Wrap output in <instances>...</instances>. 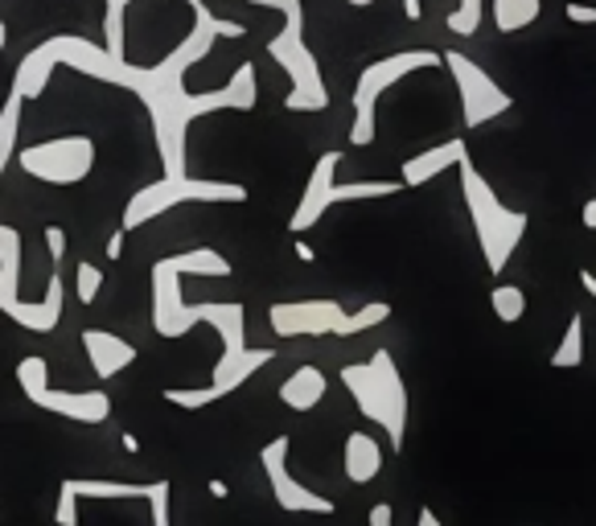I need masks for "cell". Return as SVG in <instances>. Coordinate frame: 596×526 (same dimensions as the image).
<instances>
[{
  "instance_id": "7",
  "label": "cell",
  "mask_w": 596,
  "mask_h": 526,
  "mask_svg": "<svg viewBox=\"0 0 596 526\" xmlns=\"http://www.w3.org/2000/svg\"><path fill=\"white\" fill-rule=\"evenodd\" d=\"M268 54L280 71L289 74V112H325L330 107V87L321 78L317 54L305 42V21H284V30L268 42Z\"/></svg>"
},
{
  "instance_id": "5",
  "label": "cell",
  "mask_w": 596,
  "mask_h": 526,
  "mask_svg": "<svg viewBox=\"0 0 596 526\" xmlns=\"http://www.w3.org/2000/svg\"><path fill=\"white\" fill-rule=\"evenodd\" d=\"M189 202H222V206H239L248 202V186L239 181H215V177H189V173H165L153 186H140L132 193L128 206H124V231H136L145 222L169 214L177 206Z\"/></svg>"
},
{
  "instance_id": "40",
  "label": "cell",
  "mask_w": 596,
  "mask_h": 526,
  "mask_svg": "<svg viewBox=\"0 0 596 526\" xmlns=\"http://www.w3.org/2000/svg\"><path fill=\"white\" fill-rule=\"evenodd\" d=\"M349 4H354V9H366V4H375V0H349Z\"/></svg>"
},
{
  "instance_id": "16",
  "label": "cell",
  "mask_w": 596,
  "mask_h": 526,
  "mask_svg": "<svg viewBox=\"0 0 596 526\" xmlns=\"http://www.w3.org/2000/svg\"><path fill=\"white\" fill-rule=\"evenodd\" d=\"M62 308H66V284H62V267H54L50 280H45V293L38 301H21L17 296L13 305L4 308V317H13L30 334H54L62 322Z\"/></svg>"
},
{
  "instance_id": "34",
  "label": "cell",
  "mask_w": 596,
  "mask_h": 526,
  "mask_svg": "<svg viewBox=\"0 0 596 526\" xmlns=\"http://www.w3.org/2000/svg\"><path fill=\"white\" fill-rule=\"evenodd\" d=\"M581 222H584V227H588V231H596V198H588V202H584Z\"/></svg>"
},
{
  "instance_id": "11",
  "label": "cell",
  "mask_w": 596,
  "mask_h": 526,
  "mask_svg": "<svg viewBox=\"0 0 596 526\" xmlns=\"http://www.w3.org/2000/svg\"><path fill=\"white\" fill-rule=\"evenodd\" d=\"M445 66L452 71V83H457V95H461V119H466V128H485V124H494L498 116H506L514 99H510V91H502L490 78L485 66H478L473 59H466L461 50H449L445 54Z\"/></svg>"
},
{
  "instance_id": "24",
  "label": "cell",
  "mask_w": 596,
  "mask_h": 526,
  "mask_svg": "<svg viewBox=\"0 0 596 526\" xmlns=\"http://www.w3.org/2000/svg\"><path fill=\"white\" fill-rule=\"evenodd\" d=\"M21 95L9 91V103H4V112H0V177L9 169V161H17V132H21Z\"/></svg>"
},
{
  "instance_id": "17",
  "label": "cell",
  "mask_w": 596,
  "mask_h": 526,
  "mask_svg": "<svg viewBox=\"0 0 596 526\" xmlns=\"http://www.w3.org/2000/svg\"><path fill=\"white\" fill-rule=\"evenodd\" d=\"M469 157V145L466 136H449V140H440L437 148H424V152H416V157H408L404 161V186L408 190H420V186H428L432 177H440L445 169H457V165Z\"/></svg>"
},
{
  "instance_id": "21",
  "label": "cell",
  "mask_w": 596,
  "mask_h": 526,
  "mask_svg": "<svg viewBox=\"0 0 596 526\" xmlns=\"http://www.w3.org/2000/svg\"><path fill=\"white\" fill-rule=\"evenodd\" d=\"M21 260H25V239H21V231H17V227L0 222V313L17 301Z\"/></svg>"
},
{
  "instance_id": "26",
  "label": "cell",
  "mask_w": 596,
  "mask_h": 526,
  "mask_svg": "<svg viewBox=\"0 0 596 526\" xmlns=\"http://www.w3.org/2000/svg\"><path fill=\"white\" fill-rule=\"evenodd\" d=\"M132 0H103V45L107 54L124 59V9Z\"/></svg>"
},
{
  "instance_id": "9",
  "label": "cell",
  "mask_w": 596,
  "mask_h": 526,
  "mask_svg": "<svg viewBox=\"0 0 596 526\" xmlns=\"http://www.w3.org/2000/svg\"><path fill=\"white\" fill-rule=\"evenodd\" d=\"M95 161H100V148L91 136H54V140L17 148V165L45 186H79L91 177Z\"/></svg>"
},
{
  "instance_id": "35",
  "label": "cell",
  "mask_w": 596,
  "mask_h": 526,
  "mask_svg": "<svg viewBox=\"0 0 596 526\" xmlns=\"http://www.w3.org/2000/svg\"><path fill=\"white\" fill-rule=\"evenodd\" d=\"M404 13H408V21H420L424 4H420V0H404Z\"/></svg>"
},
{
  "instance_id": "8",
  "label": "cell",
  "mask_w": 596,
  "mask_h": 526,
  "mask_svg": "<svg viewBox=\"0 0 596 526\" xmlns=\"http://www.w3.org/2000/svg\"><path fill=\"white\" fill-rule=\"evenodd\" d=\"M17 382H21V391H25L33 408L54 411V415L71 420V424L95 428L112 415V399L103 391H59V387H50V366L38 354L17 362Z\"/></svg>"
},
{
  "instance_id": "31",
  "label": "cell",
  "mask_w": 596,
  "mask_h": 526,
  "mask_svg": "<svg viewBox=\"0 0 596 526\" xmlns=\"http://www.w3.org/2000/svg\"><path fill=\"white\" fill-rule=\"evenodd\" d=\"M564 17L572 25H596V4H584V0H567Z\"/></svg>"
},
{
  "instance_id": "2",
  "label": "cell",
  "mask_w": 596,
  "mask_h": 526,
  "mask_svg": "<svg viewBox=\"0 0 596 526\" xmlns=\"http://www.w3.org/2000/svg\"><path fill=\"white\" fill-rule=\"evenodd\" d=\"M186 276H231V263L215 248H194L153 263V329L160 337H186L194 325H215L222 337V358H239L248 350V308L239 301L186 305L181 301Z\"/></svg>"
},
{
  "instance_id": "36",
  "label": "cell",
  "mask_w": 596,
  "mask_h": 526,
  "mask_svg": "<svg viewBox=\"0 0 596 526\" xmlns=\"http://www.w3.org/2000/svg\"><path fill=\"white\" fill-rule=\"evenodd\" d=\"M581 288L596 301V276H593V272H581Z\"/></svg>"
},
{
  "instance_id": "19",
  "label": "cell",
  "mask_w": 596,
  "mask_h": 526,
  "mask_svg": "<svg viewBox=\"0 0 596 526\" xmlns=\"http://www.w3.org/2000/svg\"><path fill=\"white\" fill-rule=\"evenodd\" d=\"M342 469H346V477L354 485L375 482L378 473H383V444L370 432L354 428L346 436V449H342Z\"/></svg>"
},
{
  "instance_id": "41",
  "label": "cell",
  "mask_w": 596,
  "mask_h": 526,
  "mask_svg": "<svg viewBox=\"0 0 596 526\" xmlns=\"http://www.w3.org/2000/svg\"><path fill=\"white\" fill-rule=\"evenodd\" d=\"M4 42H9V38H4V21H0V50H4Z\"/></svg>"
},
{
  "instance_id": "20",
  "label": "cell",
  "mask_w": 596,
  "mask_h": 526,
  "mask_svg": "<svg viewBox=\"0 0 596 526\" xmlns=\"http://www.w3.org/2000/svg\"><path fill=\"white\" fill-rule=\"evenodd\" d=\"M325 391H330V379L321 375V366L305 362L280 382V403L292 411H313L325 399Z\"/></svg>"
},
{
  "instance_id": "33",
  "label": "cell",
  "mask_w": 596,
  "mask_h": 526,
  "mask_svg": "<svg viewBox=\"0 0 596 526\" xmlns=\"http://www.w3.org/2000/svg\"><path fill=\"white\" fill-rule=\"evenodd\" d=\"M124 239H128V231L119 227V231H112V239H107V260H119V251H124Z\"/></svg>"
},
{
  "instance_id": "30",
  "label": "cell",
  "mask_w": 596,
  "mask_h": 526,
  "mask_svg": "<svg viewBox=\"0 0 596 526\" xmlns=\"http://www.w3.org/2000/svg\"><path fill=\"white\" fill-rule=\"evenodd\" d=\"M45 251H50V263L62 267V260H66V231L62 227H45Z\"/></svg>"
},
{
  "instance_id": "18",
  "label": "cell",
  "mask_w": 596,
  "mask_h": 526,
  "mask_svg": "<svg viewBox=\"0 0 596 526\" xmlns=\"http://www.w3.org/2000/svg\"><path fill=\"white\" fill-rule=\"evenodd\" d=\"M83 350H87L91 370L100 379H116L119 370H128L136 362V346L112 334V329H83Z\"/></svg>"
},
{
  "instance_id": "14",
  "label": "cell",
  "mask_w": 596,
  "mask_h": 526,
  "mask_svg": "<svg viewBox=\"0 0 596 526\" xmlns=\"http://www.w3.org/2000/svg\"><path fill=\"white\" fill-rule=\"evenodd\" d=\"M346 308L330 301V296H317V301H284V305H272L268 322L280 337H325L346 329Z\"/></svg>"
},
{
  "instance_id": "1",
  "label": "cell",
  "mask_w": 596,
  "mask_h": 526,
  "mask_svg": "<svg viewBox=\"0 0 596 526\" xmlns=\"http://www.w3.org/2000/svg\"><path fill=\"white\" fill-rule=\"evenodd\" d=\"M186 4H189V13H194V25H189V33L165 54V59L153 62V66H132L128 59H116V54H112L100 74V83H107V87H128L136 99L145 103L165 173H189L186 152H189V124H194V119L215 116V112H251V107L260 103V78H255V66H251V62L234 66V74L219 91L186 87V74L215 50L219 38H243V33H248V25L227 21V17H215L202 0H186Z\"/></svg>"
},
{
  "instance_id": "27",
  "label": "cell",
  "mask_w": 596,
  "mask_h": 526,
  "mask_svg": "<svg viewBox=\"0 0 596 526\" xmlns=\"http://www.w3.org/2000/svg\"><path fill=\"white\" fill-rule=\"evenodd\" d=\"M481 21H485V0H457V9L445 17L449 33H457V38H473L481 30Z\"/></svg>"
},
{
  "instance_id": "23",
  "label": "cell",
  "mask_w": 596,
  "mask_h": 526,
  "mask_svg": "<svg viewBox=\"0 0 596 526\" xmlns=\"http://www.w3.org/2000/svg\"><path fill=\"white\" fill-rule=\"evenodd\" d=\"M552 366L555 370H576L584 366V313H572V322H567L564 337H560V346L552 354Z\"/></svg>"
},
{
  "instance_id": "28",
  "label": "cell",
  "mask_w": 596,
  "mask_h": 526,
  "mask_svg": "<svg viewBox=\"0 0 596 526\" xmlns=\"http://www.w3.org/2000/svg\"><path fill=\"white\" fill-rule=\"evenodd\" d=\"M100 288H103V267L100 263L83 260L79 263V272H74V296H79L83 305H95V301H100Z\"/></svg>"
},
{
  "instance_id": "12",
  "label": "cell",
  "mask_w": 596,
  "mask_h": 526,
  "mask_svg": "<svg viewBox=\"0 0 596 526\" xmlns=\"http://www.w3.org/2000/svg\"><path fill=\"white\" fill-rule=\"evenodd\" d=\"M272 358H276L272 350H263V346H260V350H251V346H248L239 358H219V362H215V375H210V382H206V387H198V391H177V387H174V391H165V399H169L174 408H186V411L210 408V403L227 399L231 391H239V387H243L255 370H263Z\"/></svg>"
},
{
  "instance_id": "22",
  "label": "cell",
  "mask_w": 596,
  "mask_h": 526,
  "mask_svg": "<svg viewBox=\"0 0 596 526\" xmlns=\"http://www.w3.org/2000/svg\"><path fill=\"white\" fill-rule=\"evenodd\" d=\"M498 33H523L543 13V0H490Z\"/></svg>"
},
{
  "instance_id": "37",
  "label": "cell",
  "mask_w": 596,
  "mask_h": 526,
  "mask_svg": "<svg viewBox=\"0 0 596 526\" xmlns=\"http://www.w3.org/2000/svg\"><path fill=\"white\" fill-rule=\"evenodd\" d=\"M420 526H440V518H437L432 511H428V506H424V511H420Z\"/></svg>"
},
{
  "instance_id": "4",
  "label": "cell",
  "mask_w": 596,
  "mask_h": 526,
  "mask_svg": "<svg viewBox=\"0 0 596 526\" xmlns=\"http://www.w3.org/2000/svg\"><path fill=\"white\" fill-rule=\"evenodd\" d=\"M342 387L354 394V408L375 428H383L387 444L399 453L404 432H408V387H404V375H399L391 354L375 350L366 362L342 366Z\"/></svg>"
},
{
  "instance_id": "10",
  "label": "cell",
  "mask_w": 596,
  "mask_h": 526,
  "mask_svg": "<svg viewBox=\"0 0 596 526\" xmlns=\"http://www.w3.org/2000/svg\"><path fill=\"white\" fill-rule=\"evenodd\" d=\"M169 494L174 485L165 482H107V477H66L59 485V526H74L79 523V497H145L148 511H153V523L169 526Z\"/></svg>"
},
{
  "instance_id": "13",
  "label": "cell",
  "mask_w": 596,
  "mask_h": 526,
  "mask_svg": "<svg viewBox=\"0 0 596 526\" xmlns=\"http://www.w3.org/2000/svg\"><path fill=\"white\" fill-rule=\"evenodd\" d=\"M289 449H292V440L276 436V440H268L260 453L268 485H272V494H276V506L289 514H334V502H330V497L313 494L309 485H301L289 473Z\"/></svg>"
},
{
  "instance_id": "25",
  "label": "cell",
  "mask_w": 596,
  "mask_h": 526,
  "mask_svg": "<svg viewBox=\"0 0 596 526\" xmlns=\"http://www.w3.org/2000/svg\"><path fill=\"white\" fill-rule=\"evenodd\" d=\"M490 308H494V317L502 325H519L526 317V293L519 284H498L490 293Z\"/></svg>"
},
{
  "instance_id": "39",
  "label": "cell",
  "mask_w": 596,
  "mask_h": 526,
  "mask_svg": "<svg viewBox=\"0 0 596 526\" xmlns=\"http://www.w3.org/2000/svg\"><path fill=\"white\" fill-rule=\"evenodd\" d=\"M210 494H215V497H227L231 490H227V482H210Z\"/></svg>"
},
{
  "instance_id": "32",
  "label": "cell",
  "mask_w": 596,
  "mask_h": 526,
  "mask_svg": "<svg viewBox=\"0 0 596 526\" xmlns=\"http://www.w3.org/2000/svg\"><path fill=\"white\" fill-rule=\"evenodd\" d=\"M391 523H395V511H391V506H387V502L370 511V526H391Z\"/></svg>"
},
{
  "instance_id": "3",
  "label": "cell",
  "mask_w": 596,
  "mask_h": 526,
  "mask_svg": "<svg viewBox=\"0 0 596 526\" xmlns=\"http://www.w3.org/2000/svg\"><path fill=\"white\" fill-rule=\"evenodd\" d=\"M457 173H461V198H466L469 222H473V234H478L481 260H485V267L494 276H502L510 255L523 243L526 227H531V214L502 202L494 193V186L481 177V169L469 157L457 165Z\"/></svg>"
},
{
  "instance_id": "38",
  "label": "cell",
  "mask_w": 596,
  "mask_h": 526,
  "mask_svg": "<svg viewBox=\"0 0 596 526\" xmlns=\"http://www.w3.org/2000/svg\"><path fill=\"white\" fill-rule=\"evenodd\" d=\"M296 255H301L305 263H313V248H309V243H296Z\"/></svg>"
},
{
  "instance_id": "29",
  "label": "cell",
  "mask_w": 596,
  "mask_h": 526,
  "mask_svg": "<svg viewBox=\"0 0 596 526\" xmlns=\"http://www.w3.org/2000/svg\"><path fill=\"white\" fill-rule=\"evenodd\" d=\"M248 4H260V9H276L284 21H305V4H301V0H248Z\"/></svg>"
},
{
  "instance_id": "15",
  "label": "cell",
  "mask_w": 596,
  "mask_h": 526,
  "mask_svg": "<svg viewBox=\"0 0 596 526\" xmlns=\"http://www.w3.org/2000/svg\"><path fill=\"white\" fill-rule=\"evenodd\" d=\"M337 165H342V152H321L317 165H313V173H309V186L305 193H301V202H296V210H292L289 219V231L292 234H305L313 231L325 214H330V190H334L337 181Z\"/></svg>"
},
{
  "instance_id": "6",
  "label": "cell",
  "mask_w": 596,
  "mask_h": 526,
  "mask_svg": "<svg viewBox=\"0 0 596 526\" xmlns=\"http://www.w3.org/2000/svg\"><path fill=\"white\" fill-rule=\"evenodd\" d=\"M440 62H445V54H437V50H399V54H387V59L363 66L358 83H354V124H349V145L366 148L370 140H375L378 99H383L395 83H404V78L416 71L440 66Z\"/></svg>"
}]
</instances>
